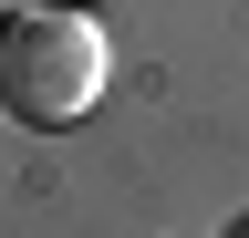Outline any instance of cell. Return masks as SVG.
Segmentation results:
<instances>
[{
  "mask_svg": "<svg viewBox=\"0 0 249 238\" xmlns=\"http://www.w3.org/2000/svg\"><path fill=\"white\" fill-rule=\"evenodd\" d=\"M0 11H21V0H0Z\"/></svg>",
  "mask_w": 249,
  "mask_h": 238,
  "instance_id": "7a4b0ae2",
  "label": "cell"
},
{
  "mask_svg": "<svg viewBox=\"0 0 249 238\" xmlns=\"http://www.w3.org/2000/svg\"><path fill=\"white\" fill-rule=\"evenodd\" d=\"M104 21H83V0H21V11H0V114H21V125H83L93 104H104Z\"/></svg>",
  "mask_w": 249,
  "mask_h": 238,
  "instance_id": "6da1fadb",
  "label": "cell"
},
{
  "mask_svg": "<svg viewBox=\"0 0 249 238\" xmlns=\"http://www.w3.org/2000/svg\"><path fill=\"white\" fill-rule=\"evenodd\" d=\"M239 238H249V218H239Z\"/></svg>",
  "mask_w": 249,
  "mask_h": 238,
  "instance_id": "3957f363",
  "label": "cell"
}]
</instances>
